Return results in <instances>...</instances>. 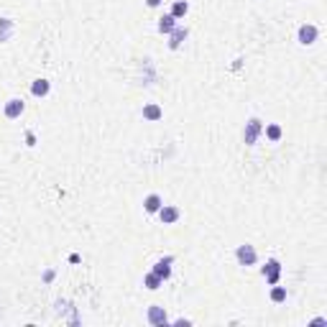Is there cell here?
<instances>
[{
    "instance_id": "17",
    "label": "cell",
    "mask_w": 327,
    "mask_h": 327,
    "mask_svg": "<svg viewBox=\"0 0 327 327\" xmlns=\"http://www.w3.org/2000/svg\"><path fill=\"white\" fill-rule=\"evenodd\" d=\"M266 138L268 141H279L281 138V128L279 126H266Z\"/></svg>"
},
{
    "instance_id": "8",
    "label": "cell",
    "mask_w": 327,
    "mask_h": 327,
    "mask_svg": "<svg viewBox=\"0 0 327 327\" xmlns=\"http://www.w3.org/2000/svg\"><path fill=\"white\" fill-rule=\"evenodd\" d=\"M172 261H174V258H172V256H166V258H164V261H159V263H156V266H153V274H156V276H161V279L166 281L169 276H172V266H169V263H172Z\"/></svg>"
},
{
    "instance_id": "9",
    "label": "cell",
    "mask_w": 327,
    "mask_h": 327,
    "mask_svg": "<svg viewBox=\"0 0 327 327\" xmlns=\"http://www.w3.org/2000/svg\"><path fill=\"white\" fill-rule=\"evenodd\" d=\"M161 207H164V202H161L159 195H149V197L143 199V210H146V212H151V215H156V212H159Z\"/></svg>"
},
{
    "instance_id": "1",
    "label": "cell",
    "mask_w": 327,
    "mask_h": 327,
    "mask_svg": "<svg viewBox=\"0 0 327 327\" xmlns=\"http://www.w3.org/2000/svg\"><path fill=\"white\" fill-rule=\"evenodd\" d=\"M263 133V123L258 120V118H251L245 123V131H243V141H245V146H253L256 141H258V136Z\"/></svg>"
},
{
    "instance_id": "3",
    "label": "cell",
    "mask_w": 327,
    "mask_h": 327,
    "mask_svg": "<svg viewBox=\"0 0 327 327\" xmlns=\"http://www.w3.org/2000/svg\"><path fill=\"white\" fill-rule=\"evenodd\" d=\"M263 276L268 284H279V276H281V263L276 261V258H271L266 266H263Z\"/></svg>"
},
{
    "instance_id": "19",
    "label": "cell",
    "mask_w": 327,
    "mask_h": 327,
    "mask_svg": "<svg viewBox=\"0 0 327 327\" xmlns=\"http://www.w3.org/2000/svg\"><path fill=\"white\" fill-rule=\"evenodd\" d=\"M164 3V0H146V5H149V8H159Z\"/></svg>"
},
{
    "instance_id": "10",
    "label": "cell",
    "mask_w": 327,
    "mask_h": 327,
    "mask_svg": "<svg viewBox=\"0 0 327 327\" xmlns=\"http://www.w3.org/2000/svg\"><path fill=\"white\" fill-rule=\"evenodd\" d=\"M149 322L151 325H166V312H164V307H149Z\"/></svg>"
},
{
    "instance_id": "14",
    "label": "cell",
    "mask_w": 327,
    "mask_h": 327,
    "mask_svg": "<svg viewBox=\"0 0 327 327\" xmlns=\"http://www.w3.org/2000/svg\"><path fill=\"white\" fill-rule=\"evenodd\" d=\"M176 28V18L169 13V16H164L161 21H159V33H172Z\"/></svg>"
},
{
    "instance_id": "13",
    "label": "cell",
    "mask_w": 327,
    "mask_h": 327,
    "mask_svg": "<svg viewBox=\"0 0 327 327\" xmlns=\"http://www.w3.org/2000/svg\"><path fill=\"white\" fill-rule=\"evenodd\" d=\"M10 36H13V21L0 18V41H8Z\"/></svg>"
},
{
    "instance_id": "4",
    "label": "cell",
    "mask_w": 327,
    "mask_h": 327,
    "mask_svg": "<svg viewBox=\"0 0 327 327\" xmlns=\"http://www.w3.org/2000/svg\"><path fill=\"white\" fill-rule=\"evenodd\" d=\"M156 215L161 218L164 225H174V222L179 220V215H182V212H179V207H174V205H164L159 212H156Z\"/></svg>"
},
{
    "instance_id": "16",
    "label": "cell",
    "mask_w": 327,
    "mask_h": 327,
    "mask_svg": "<svg viewBox=\"0 0 327 327\" xmlns=\"http://www.w3.org/2000/svg\"><path fill=\"white\" fill-rule=\"evenodd\" d=\"M187 10H189V3H187V0H176V3L172 5V16L179 21V18L187 16Z\"/></svg>"
},
{
    "instance_id": "15",
    "label": "cell",
    "mask_w": 327,
    "mask_h": 327,
    "mask_svg": "<svg viewBox=\"0 0 327 327\" xmlns=\"http://www.w3.org/2000/svg\"><path fill=\"white\" fill-rule=\"evenodd\" d=\"M161 284H164V279H161V276H156L153 271H151V274H146V279H143V286H146V289H151V291H156Z\"/></svg>"
},
{
    "instance_id": "2",
    "label": "cell",
    "mask_w": 327,
    "mask_h": 327,
    "mask_svg": "<svg viewBox=\"0 0 327 327\" xmlns=\"http://www.w3.org/2000/svg\"><path fill=\"white\" fill-rule=\"evenodd\" d=\"M235 256H238V261H240V266H253L256 263V258H258V253H256V248L253 245H240L238 251H235Z\"/></svg>"
},
{
    "instance_id": "7",
    "label": "cell",
    "mask_w": 327,
    "mask_h": 327,
    "mask_svg": "<svg viewBox=\"0 0 327 327\" xmlns=\"http://www.w3.org/2000/svg\"><path fill=\"white\" fill-rule=\"evenodd\" d=\"M317 41V28L314 26H302L299 28V44H304V46H309V44Z\"/></svg>"
},
{
    "instance_id": "18",
    "label": "cell",
    "mask_w": 327,
    "mask_h": 327,
    "mask_svg": "<svg viewBox=\"0 0 327 327\" xmlns=\"http://www.w3.org/2000/svg\"><path fill=\"white\" fill-rule=\"evenodd\" d=\"M271 299H274V302H284V299H286V289L276 286V289L271 291Z\"/></svg>"
},
{
    "instance_id": "12",
    "label": "cell",
    "mask_w": 327,
    "mask_h": 327,
    "mask_svg": "<svg viewBox=\"0 0 327 327\" xmlns=\"http://www.w3.org/2000/svg\"><path fill=\"white\" fill-rule=\"evenodd\" d=\"M49 89H51L49 80H36V82L31 85V92L36 95V97H46V95H49Z\"/></svg>"
},
{
    "instance_id": "11",
    "label": "cell",
    "mask_w": 327,
    "mask_h": 327,
    "mask_svg": "<svg viewBox=\"0 0 327 327\" xmlns=\"http://www.w3.org/2000/svg\"><path fill=\"white\" fill-rule=\"evenodd\" d=\"M169 36H172V41H169V46H172V49H179V46H182V41L187 39V28L176 26L172 33H169Z\"/></svg>"
},
{
    "instance_id": "5",
    "label": "cell",
    "mask_w": 327,
    "mask_h": 327,
    "mask_svg": "<svg viewBox=\"0 0 327 327\" xmlns=\"http://www.w3.org/2000/svg\"><path fill=\"white\" fill-rule=\"evenodd\" d=\"M23 100H18V97H13V100H8L5 103V118H10V120H16V118H21V112H23Z\"/></svg>"
},
{
    "instance_id": "6",
    "label": "cell",
    "mask_w": 327,
    "mask_h": 327,
    "mask_svg": "<svg viewBox=\"0 0 327 327\" xmlns=\"http://www.w3.org/2000/svg\"><path fill=\"white\" fill-rule=\"evenodd\" d=\"M164 118V110L156 105V103H149L143 108V120H149V123H156V120H161Z\"/></svg>"
}]
</instances>
